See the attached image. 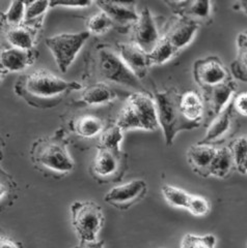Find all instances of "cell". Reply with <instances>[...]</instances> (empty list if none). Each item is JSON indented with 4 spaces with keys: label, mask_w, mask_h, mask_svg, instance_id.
Here are the masks:
<instances>
[{
    "label": "cell",
    "mask_w": 247,
    "mask_h": 248,
    "mask_svg": "<svg viewBox=\"0 0 247 248\" xmlns=\"http://www.w3.org/2000/svg\"><path fill=\"white\" fill-rule=\"evenodd\" d=\"M14 88L28 105L48 108L57 106L69 93L82 87L78 82L66 81L46 69H36L21 76Z\"/></svg>",
    "instance_id": "6da1fadb"
},
{
    "label": "cell",
    "mask_w": 247,
    "mask_h": 248,
    "mask_svg": "<svg viewBox=\"0 0 247 248\" xmlns=\"http://www.w3.org/2000/svg\"><path fill=\"white\" fill-rule=\"evenodd\" d=\"M30 156L35 168L50 175H66L75 167L64 134L60 133L36 140L32 146Z\"/></svg>",
    "instance_id": "7a4b0ae2"
},
{
    "label": "cell",
    "mask_w": 247,
    "mask_h": 248,
    "mask_svg": "<svg viewBox=\"0 0 247 248\" xmlns=\"http://www.w3.org/2000/svg\"><path fill=\"white\" fill-rule=\"evenodd\" d=\"M181 93L175 88L156 92L155 100L159 126L163 131L166 146H172L177 134L183 130H192L199 123L192 122L185 117L181 110Z\"/></svg>",
    "instance_id": "3957f363"
},
{
    "label": "cell",
    "mask_w": 247,
    "mask_h": 248,
    "mask_svg": "<svg viewBox=\"0 0 247 248\" xmlns=\"http://www.w3.org/2000/svg\"><path fill=\"white\" fill-rule=\"evenodd\" d=\"M115 124L123 131L130 129L156 130L159 123L155 100L145 92H133L127 97Z\"/></svg>",
    "instance_id": "277c9868"
},
{
    "label": "cell",
    "mask_w": 247,
    "mask_h": 248,
    "mask_svg": "<svg viewBox=\"0 0 247 248\" xmlns=\"http://www.w3.org/2000/svg\"><path fill=\"white\" fill-rule=\"evenodd\" d=\"M70 211L72 226L80 241H98V235L105 222L102 208L92 201H76Z\"/></svg>",
    "instance_id": "5b68a950"
},
{
    "label": "cell",
    "mask_w": 247,
    "mask_h": 248,
    "mask_svg": "<svg viewBox=\"0 0 247 248\" xmlns=\"http://www.w3.org/2000/svg\"><path fill=\"white\" fill-rule=\"evenodd\" d=\"M98 69L104 80L130 87L135 92H144L141 80L131 72L117 51L108 48L100 49L98 52Z\"/></svg>",
    "instance_id": "8992f818"
},
{
    "label": "cell",
    "mask_w": 247,
    "mask_h": 248,
    "mask_svg": "<svg viewBox=\"0 0 247 248\" xmlns=\"http://www.w3.org/2000/svg\"><path fill=\"white\" fill-rule=\"evenodd\" d=\"M90 36L88 30L75 33H60L46 38L48 46L61 73H67L84 44Z\"/></svg>",
    "instance_id": "52a82bcc"
},
{
    "label": "cell",
    "mask_w": 247,
    "mask_h": 248,
    "mask_svg": "<svg viewBox=\"0 0 247 248\" xmlns=\"http://www.w3.org/2000/svg\"><path fill=\"white\" fill-rule=\"evenodd\" d=\"M126 157L121 151L98 147L91 165V174L100 182L118 181L125 173Z\"/></svg>",
    "instance_id": "ba28073f"
},
{
    "label": "cell",
    "mask_w": 247,
    "mask_h": 248,
    "mask_svg": "<svg viewBox=\"0 0 247 248\" xmlns=\"http://www.w3.org/2000/svg\"><path fill=\"white\" fill-rule=\"evenodd\" d=\"M194 77L203 90L210 89L233 79L229 69L217 56H208L196 60L194 66Z\"/></svg>",
    "instance_id": "9c48e42d"
},
{
    "label": "cell",
    "mask_w": 247,
    "mask_h": 248,
    "mask_svg": "<svg viewBox=\"0 0 247 248\" xmlns=\"http://www.w3.org/2000/svg\"><path fill=\"white\" fill-rule=\"evenodd\" d=\"M148 191L145 181L136 179L111 188L104 196L107 204L120 210H127L138 202L141 201Z\"/></svg>",
    "instance_id": "30bf717a"
},
{
    "label": "cell",
    "mask_w": 247,
    "mask_h": 248,
    "mask_svg": "<svg viewBox=\"0 0 247 248\" xmlns=\"http://www.w3.org/2000/svg\"><path fill=\"white\" fill-rule=\"evenodd\" d=\"M162 36L155 17L148 7H144L140 13V19L133 25V43L150 54Z\"/></svg>",
    "instance_id": "8fae6325"
},
{
    "label": "cell",
    "mask_w": 247,
    "mask_h": 248,
    "mask_svg": "<svg viewBox=\"0 0 247 248\" xmlns=\"http://www.w3.org/2000/svg\"><path fill=\"white\" fill-rule=\"evenodd\" d=\"M117 52L131 72L140 80L143 79L152 66L149 54L133 42L119 44Z\"/></svg>",
    "instance_id": "7c38bea8"
},
{
    "label": "cell",
    "mask_w": 247,
    "mask_h": 248,
    "mask_svg": "<svg viewBox=\"0 0 247 248\" xmlns=\"http://www.w3.org/2000/svg\"><path fill=\"white\" fill-rule=\"evenodd\" d=\"M198 28V22L188 18L176 17L163 36L177 51H180L194 41Z\"/></svg>",
    "instance_id": "4fadbf2b"
},
{
    "label": "cell",
    "mask_w": 247,
    "mask_h": 248,
    "mask_svg": "<svg viewBox=\"0 0 247 248\" xmlns=\"http://www.w3.org/2000/svg\"><path fill=\"white\" fill-rule=\"evenodd\" d=\"M237 85L233 79L217 85L210 89L203 90L205 102L209 106L210 113L213 117L218 116L231 103L230 99L236 91Z\"/></svg>",
    "instance_id": "5bb4252c"
},
{
    "label": "cell",
    "mask_w": 247,
    "mask_h": 248,
    "mask_svg": "<svg viewBox=\"0 0 247 248\" xmlns=\"http://www.w3.org/2000/svg\"><path fill=\"white\" fill-rule=\"evenodd\" d=\"M97 5L112 20L114 24L134 25L140 19V13H137L133 2L98 1Z\"/></svg>",
    "instance_id": "9a60e30c"
},
{
    "label": "cell",
    "mask_w": 247,
    "mask_h": 248,
    "mask_svg": "<svg viewBox=\"0 0 247 248\" xmlns=\"http://www.w3.org/2000/svg\"><path fill=\"white\" fill-rule=\"evenodd\" d=\"M36 58L35 50H22L18 48H9L1 51L0 65L1 73L21 72L32 65Z\"/></svg>",
    "instance_id": "2e32d148"
},
{
    "label": "cell",
    "mask_w": 247,
    "mask_h": 248,
    "mask_svg": "<svg viewBox=\"0 0 247 248\" xmlns=\"http://www.w3.org/2000/svg\"><path fill=\"white\" fill-rule=\"evenodd\" d=\"M176 17H184L196 22L206 21L212 13L210 1H166L165 2Z\"/></svg>",
    "instance_id": "e0dca14e"
},
{
    "label": "cell",
    "mask_w": 247,
    "mask_h": 248,
    "mask_svg": "<svg viewBox=\"0 0 247 248\" xmlns=\"http://www.w3.org/2000/svg\"><path fill=\"white\" fill-rule=\"evenodd\" d=\"M216 150L217 148H215L213 145L199 143L189 147L187 151V160L194 172L203 177L209 176L210 166L215 156Z\"/></svg>",
    "instance_id": "ac0fdd59"
},
{
    "label": "cell",
    "mask_w": 247,
    "mask_h": 248,
    "mask_svg": "<svg viewBox=\"0 0 247 248\" xmlns=\"http://www.w3.org/2000/svg\"><path fill=\"white\" fill-rule=\"evenodd\" d=\"M233 113L234 108L233 104L230 103L218 116L214 117L213 121L207 129L205 137L200 140L198 143L212 145L216 142L221 141L231 129V124H233Z\"/></svg>",
    "instance_id": "d6986e66"
},
{
    "label": "cell",
    "mask_w": 247,
    "mask_h": 248,
    "mask_svg": "<svg viewBox=\"0 0 247 248\" xmlns=\"http://www.w3.org/2000/svg\"><path fill=\"white\" fill-rule=\"evenodd\" d=\"M36 29L35 27L22 24L20 26L7 27L5 37L13 46L22 50H34Z\"/></svg>",
    "instance_id": "ffe728a7"
},
{
    "label": "cell",
    "mask_w": 247,
    "mask_h": 248,
    "mask_svg": "<svg viewBox=\"0 0 247 248\" xmlns=\"http://www.w3.org/2000/svg\"><path fill=\"white\" fill-rule=\"evenodd\" d=\"M181 110L188 120L199 123L204 117V99L196 91H186L181 95Z\"/></svg>",
    "instance_id": "44dd1931"
},
{
    "label": "cell",
    "mask_w": 247,
    "mask_h": 248,
    "mask_svg": "<svg viewBox=\"0 0 247 248\" xmlns=\"http://www.w3.org/2000/svg\"><path fill=\"white\" fill-rule=\"evenodd\" d=\"M117 97L114 91L107 84L100 82L90 85L83 90L80 96V102L88 106H98L110 103Z\"/></svg>",
    "instance_id": "7402d4cb"
},
{
    "label": "cell",
    "mask_w": 247,
    "mask_h": 248,
    "mask_svg": "<svg viewBox=\"0 0 247 248\" xmlns=\"http://www.w3.org/2000/svg\"><path fill=\"white\" fill-rule=\"evenodd\" d=\"M71 127L77 136L84 139L101 135L105 129L103 120L94 115L80 116L72 122Z\"/></svg>",
    "instance_id": "603a6c76"
},
{
    "label": "cell",
    "mask_w": 247,
    "mask_h": 248,
    "mask_svg": "<svg viewBox=\"0 0 247 248\" xmlns=\"http://www.w3.org/2000/svg\"><path fill=\"white\" fill-rule=\"evenodd\" d=\"M235 168V162L229 146H225L216 150L215 156L209 170V176L217 178L228 177Z\"/></svg>",
    "instance_id": "cb8c5ba5"
},
{
    "label": "cell",
    "mask_w": 247,
    "mask_h": 248,
    "mask_svg": "<svg viewBox=\"0 0 247 248\" xmlns=\"http://www.w3.org/2000/svg\"><path fill=\"white\" fill-rule=\"evenodd\" d=\"M179 52L175 46L169 43L164 36H162L160 42L154 48V50L149 54V58L152 65H161L165 63L176 56Z\"/></svg>",
    "instance_id": "d4e9b609"
},
{
    "label": "cell",
    "mask_w": 247,
    "mask_h": 248,
    "mask_svg": "<svg viewBox=\"0 0 247 248\" xmlns=\"http://www.w3.org/2000/svg\"><path fill=\"white\" fill-rule=\"evenodd\" d=\"M162 195L164 200L167 202L168 205L175 208L186 209L188 207V203L191 195L185 190L177 188L176 186L165 184L162 186Z\"/></svg>",
    "instance_id": "484cf974"
},
{
    "label": "cell",
    "mask_w": 247,
    "mask_h": 248,
    "mask_svg": "<svg viewBox=\"0 0 247 248\" xmlns=\"http://www.w3.org/2000/svg\"><path fill=\"white\" fill-rule=\"evenodd\" d=\"M124 140V131L117 125L107 127L104 129L103 133L100 135L99 145L98 147H104V148L121 151V144Z\"/></svg>",
    "instance_id": "4316f807"
},
{
    "label": "cell",
    "mask_w": 247,
    "mask_h": 248,
    "mask_svg": "<svg viewBox=\"0 0 247 248\" xmlns=\"http://www.w3.org/2000/svg\"><path fill=\"white\" fill-rule=\"evenodd\" d=\"M51 7V1H29L25 2V20L24 24L35 27L34 24H38L41 18Z\"/></svg>",
    "instance_id": "83f0119b"
},
{
    "label": "cell",
    "mask_w": 247,
    "mask_h": 248,
    "mask_svg": "<svg viewBox=\"0 0 247 248\" xmlns=\"http://www.w3.org/2000/svg\"><path fill=\"white\" fill-rule=\"evenodd\" d=\"M2 23L9 27L20 26L24 24L25 20V2L13 1L4 13H2Z\"/></svg>",
    "instance_id": "f1b7e54d"
},
{
    "label": "cell",
    "mask_w": 247,
    "mask_h": 248,
    "mask_svg": "<svg viewBox=\"0 0 247 248\" xmlns=\"http://www.w3.org/2000/svg\"><path fill=\"white\" fill-rule=\"evenodd\" d=\"M87 25L89 33L103 34L114 25V23L104 12L100 11L94 16H91L88 19Z\"/></svg>",
    "instance_id": "f546056e"
},
{
    "label": "cell",
    "mask_w": 247,
    "mask_h": 248,
    "mask_svg": "<svg viewBox=\"0 0 247 248\" xmlns=\"http://www.w3.org/2000/svg\"><path fill=\"white\" fill-rule=\"evenodd\" d=\"M216 238L209 234L197 236L194 234H186L181 243V248H215Z\"/></svg>",
    "instance_id": "4dcf8cb0"
},
{
    "label": "cell",
    "mask_w": 247,
    "mask_h": 248,
    "mask_svg": "<svg viewBox=\"0 0 247 248\" xmlns=\"http://www.w3.org/2000/svg\"><path fill=\"white\" fill-rule=\"evenodd\" d=\"M229 148L233 154L235 168L241 173L247 158V137L236 139L229 145Z\"/></svg>",
    "instance_id": "1f68e13d"
},
{
    "label": "cell",
    "mask_w": 247,
    "mask_h": 248,
    "mask_svg": "<svg viewBox=\"0 0 247 248\" xmlns=\"http://www.w3.org/2000/svg\"><path fill=\"white\" fill-rule=\"evenodd\" d=\"M230 71L235 79L247 82V50L238 49L237 57L230 64Z\"/></svg>",
    "instance_id": "d6a6232c"
},
{
    "label": "cell",
    "mask_w": 247,
    "mask_h": 248,
    "mask_svg": "<svg viewBox=\"0 0 247 248\" xmlns=\"http://www.w3.org/2000/svg\"><path fill=\"white\" fill-rule=\"evenodd\" d=\"M211 204L206 198L191 195L187 210L194 216H205L210 212Z\"/></svg>",
    "instance_id": "836d02e7"
},
{
    "label": "cell",
    "mask_w": 247,
    "mask_h": 248,
    "mask_svg": "<svg viewBox=\"0 0 247 248\" xmlns=\"http://www.w3.org/2000/svg\"><path fill=\"white\" fill-rule=\"evenodd\" d=\"M234 111L242 116H247V92L240 93L231 100Z\"/></svg>",
    "instance_id": "e575fe53"
},
{
    "label": "cell",
    "mask_w": 247,
    "mask_h": 248,
    "mask_svg": "<svg viewBox=\"0 0 247 248\" xmlns=\"http://www.w3.org/2000/svg\"><path fill=\"white\" fill-rule=\"evenodd\" d=\"M91 5V1H87V0H82V1H51V7L61 6V7H72V9H84Z\"/></svg>",
    "instance_id": "d590c367"
},
{
    "label": "cell",
    "mask_w": 247,
    "mask_h": 248,
    "mask_svg": "<svg viewBox=\"0 0 247 248\" xmlns=\"http://www.w3.org/2000/svg\"><path fill=\"white\" fill-rule=\"evenodd\" d=\"M0 248H22L21 244L15 240L11 239L10 237H1V241H0Z\"/></svg>",
    "instance_id": "8d00e7d4"
},
{
    "label": "cell",
    "mask_w": 247,
    "mask_h": 248,
    "mask_svg": "<svg viewBox=\"0 0 247 248\" xmlns=\"http://www.w3.org/2000/svg\"><path fill=\"white\" fill-rule=\"evenodd\" d=\"M73 248H104V241H96V242H84L80 241Z\"/></svg>",
    "instance_id": "74e56055"
},
{
    "label": "cell",
    "mask_w": 247,
    "mask_h": 248,
    "mask_svg": "<svg viewBox=\"0 0 247 248\" xmlns=\"http://www.w3.org/2000/svg\"><path fill=\"white\" fill-rule=\"evenodd\" d=\"M237 46H238V49L247 50V31L239 33L237 37Z\"/></svg>",
    "instance_id": "f35d334b"
},
{
    "label": "cell",
    "mask_w": 247,
    "mask_h": 248,
    "mask_svg": "<svg viewBox=\"0 0 247 248\" xmlns=\"http://www.w3.org/2000/svg\"><path fill=\"white\" fill-rule=\"evenodd\" d=\"M238 4L240 6V10L247 15V1H240Z\"/></svg>",
    "instance_id": "ab89813d"
}]
</instances>
